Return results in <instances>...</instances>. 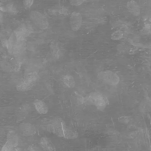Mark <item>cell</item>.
Segmentation results:
<instances>
[{
  "instance_id": "1",
  "label": "cell",
  "mask_w": 151,
  "mask_h": 151,
  "mask_svg": "<svg viewBox=\"0 0 151 151\" xmlns=\"http://www.w3.org/2000/svg\"><path fill=\"white\" fill-rule=\"evenodd\" d=\"M98 78L104 82L112 86L117 85L120 81L118 75L110 70H106L99 72L98 74Z\"/></svg>"
},
{
  "instance_id": "2",
  "label": "cell",
  "mask_w": 151,
  "mask_h": 151,
  "mask_svg": "<svg viewBox=\"0 0 151 151\" xmlns=\"http://www.w3.org/2000/svg\"><path fill=\"white\" fill-rule=\"evenodd\" d=\"M88 99L89 101L100 109H104L108 103V101L105 96L98 93H92L89 96Z\"/></svg>"
},
{
  "instance_id": "3",
  "label": "cell",
  "mask_w": 151,
  "mask_h": 151,
  "mask_svg": "<svg viewBox=\"0 0 151 151\" xmlns=\"http://www.w3.org/2000/svg\"><path fill=\"white\" fill-rule=\"evenodd\" d=\"M69 21L72 31H77L80 29L82 26L83 20L80 13L73 12L70 15Z\"/></svg>"
},
{
  "instance_id": "4",
  "label": "cell",
  "mask_w": 151,
  "mask_h": 151,
  "mask_svg": "<svg viewBox=\"0 0 151 151\" xmlns=\"http://www.w3.org/2000/svg\"><path fill=\"white\" fill-rule=\"evenodd\" d=\"M34 105L37 112L41 114H45L48 111V109L45 104L40 100H36Z\"/></svg>"
},
{
  "instance_id": "5",
  "label": "cell",
  "mask_w": 151,
  "mask_h": 151,
  "mask_svg": "<svg viewBox=\"0 0 151 151\" xmlns=\"http://www.w3.org/2000/svg\"><path fill=\"white\" fill-rule=\"evenodd\" d=\"M127 8L129 11L134 16L139 15L140 12V9L137 3L134 1L128 2L127 4Z\"/></svg>"
},
{
  "instance_id": "6",
  "label": "cell",
  "mask_w": 151,
  "mask_h": 151,
  "mask_svg": "<svg viewBox=\"0 0 151 151\" xmlns=\"http://www.w3.org/2000/svg\"><path fill=\"white\" fill-rule=\"evenodd\" d=\"M64 84L68 88H72L75 85V82L73 77L71 75H67L63 78Z\"/></svg>"
},
{
  "instance_id": "7",
  "label": "cell",
  "mask_w": 151,
  "mask_h": 151,
  "mask_svg": "<svg viewBox=\"0 0 151 151\" xmlns=\"http://www.w3.org/2000/svg\"><path fill=\"white\" fill-rule=\"evenodd\" d=\"M41 145L43 148L47 150H52L54 149L53 148V146L52 145L51 142L47 138H44L42 140H41Z\"/></svg>"
},
{
  "instance_id": "8",
  "label": "cell",
  "mask_w": 151,
  "mask_h": 151,
  "mask_svg": "<svg viewBox=\"0 0 151 151\" xmlns=\"http://www.w3.org/2000/svg\"><path fill=\"white\" fill-rule=\"evenodd\" d=\"M123 33L120 30H117L112 34L111 36V39L113 40H119L123 37Z\"/></svg>"
},
{
  "instance_id": "9",
  "label": "cell",
  "mask_w": 151,
  "mask_h": 151,
  "mask_svg": "<svg viewBox=\"0 0 151 151\" xmlns=\"http://www.w3.org/2000/svg\"><path fill=\"white\" fill-rule=\"evenodd\" d=\"M87 0H70V4L71 6H78L81 5Z\"/></svg>"
},
{
  "instance_id": "10",
  "label": "cell",
  "mask_w": 151,
  "mask_h": 151,
  "mask_svg": "<svg viewBox=\"0 0 151 151\" xmlns=\"http://www.w3.org/2000/svg\"><path fill=\"white\" fill-rule=\"evenodd\" d=\"M119 121L124 123H128L129 122L130 119L127 116H123L120 117Z\"/></svg>"
},
{
  "instance_id": "11",
  "label": "cell",
  "mask_w": 151,
  "mask_h": 151,
  "mask_svg": "<svg viewBox=\"0 0 151 151\" xmlns=\"http://www.w3.org/2000/svg\"><path fill=\"white\" fill-rule=\"evenodd\" d=\"M93 1H99V0H93Z\"/></svg>"
}]
</instances>
